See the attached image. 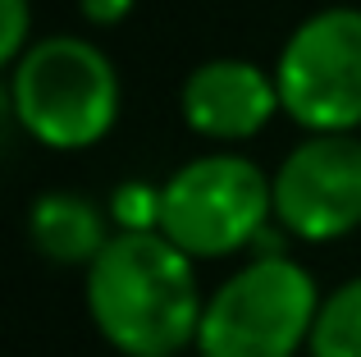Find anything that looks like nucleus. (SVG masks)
Segmentation results:
<instances>
[{
    "mask_svg": "<svg viewBox=\"0 0 361 357\" xmlns=\"http://www.w3.org/2000/svg\"><path fill=\"white\" fill-rule=\"evenodd\" d=\"M87 312L123 357H178L197 349L206 298L183 248L151 234H115L87 266Z\"/></svg>",
    "mask_w": 361,
    "mask_h": 357,
    "instance_id": "nucleus-1",
    "label": "nucleus"
},
{
    "mask_svg": "<svg viewBox=\"0 0 361 357\" xmlns=\"http://www.w3.org/2000/svg\"><path fill=\"white\" fill-rule=\"evenodd\" d=\"M9 110L51 152L97 147L119 119V73L87 37H42L9 69Z\"/></svg>",
    "mask_w": 361,
    "mask_h": 357,
    "instance_id": "nucleus-2",
    "label": "nucleus"
},
{
    "mask_svg": "<svg viewBox=\"0 0 361 357\" xmlns=\"http://www.w3.org/2000/svg\"><path fill=\"white\" fill-rule=\"evenodd\" d=\"M320 294L307 266L265 252L229 275L202 312V357H293L311 344Z\"/></svg>",
    "mask_w": 361,
    "mask_h": 357,
    "instance_id": "nucleus-3",
    "label": "nucleus"
},
{
    "mask_svg": "<svg viewBox=\"0 0 361 357\" xmlns=\"http://www.w3.org/2000/svg\"><path fill=\"white\" fill-rule=\"evenodd\" d=\"M274 220V188L261 165L233 152L197 156L160 188V234L188 257H229Z\"/></svg>",
    "mask_w": 361,
    "mask_h": 357,
    "instance_id": "nucleus-4",
    "label": "nucleus"
},
{
    "mask_svg": "<svg viewBox=\"0 0 361 357\" xmlns=\"http://www.w3.org/2000/svg\"><path fill=\"white\" fill-rule=\"evenodd\" d=\"M283 115L307 133H353L361 124V9L334 5L302 18L274 64Z\"/></svg>",
    "mask_w": 361,
    "mask_h": 357,
    "instance_id": "nucleus-5",
    "label": "nucleus"
},
{
    "mask_svg": "<svg viewBox=\"0 0 361 357\" xmlns=\"http://www.w3.org/2000/svg\"><path fill=\"white\" fill-rule=\"evenodd\" d=\"M274 220L307 243L343 238L361 224V138L307 133L270 178Z\"/></svg>",
    "mask_w": 361,
    "mask_h": 357,
    "instance_id": "nucleus-6",
    "label": "nucleus"
},
{
    "mask_svg": "<svg viewBox=\"0 0 361 357\" xmlns=\"http://www.w3.org/2000/svg\"><path fill=\"white\" fill-rule=\"evenodd\" d=\"M178 106H183V119L192 133L215 138V143H243L279 115L283 101L274 73L256 69L252 60L220 55V60L197 64L183 78Z\"/></svg>",
    "mask_w": 361,
    "mask_h": 357,
    "instance_id": "nucleus-7",
    "label": "nucleus"
},
{
    "mask_svg": "<svg viewBox=\"0 0 361 357\" xmlns=\"http://www.w3.org/2000/svg\"><path fill=\"white\" fill-rule=\"evenodd\" d=\"M27 234L37 252L60 266H92L115 234L106 229V211L78 193H46L27 211Z\"/></svg>",
    "mask_w": 361,
    "mask_h": 357,
    "instance_id": "nucleus-8",
    "label": "nucleus"
},
{
    "mask_svg": "<svg viewBox=\"0 0 361 357\" xmlns=\"http://www.w3.org/2000/svg\"><path fill=\"white\" fill-rule=\"evenodd\" d=\"M311 357H361V275L320 298L316 325H311Z\"/></svg>",
    "mask_w": 361,
    "mask_h": 357,
    "instance_id": "nucleus-9",
    "label": "nucleus"
},
{
    "mask_svg": "<svg viewBox=\"0 0 361 357\" xmlns=\"http://www.w3.org/2000/svg\"><path fill=\"white\" fill-rule=\"evenodd\" d=\"M110 220L119 224V234H151L160 229V188H147L137 178L115 188L110 197Z\"/></svg>",
    "mask_w": 361,
    "mask_h": 357,
    "instance_id": "nucleus-10",
    "label": "nucleus"
},
{
    "mask_svg": "<svg viewBox=\"0 0 361 357\" xmlns=\"http://www.w3.org/2000/svg\"><path fill=\"white\" fill-rule=\"evenodd\" d=\"M0 60L5 64H18L23 51L32 46V14H27V0H0Z\"/></svg>",
    "mask_w": 361,
    "mask_h": 357,
    "instance_id": "nucleus-11",
    "label": "nucleus"
},
{
    "mask_svg": "<svg viewBox=\"0 0 361 357\" xmlns=\"http://www.w3.org/2000/svg\"><path fill=\"white\" fill-rule=\"evenodd\" d=\"M82 5V18L87 23H97V28H115L128 18V9H133V0H78Z\"/></svg>",
    "mask_w": 361,
    "mask_h": 357,
    "instance_id": "nucleus-12",
    "label": "nucleus"
}]
</instances>
